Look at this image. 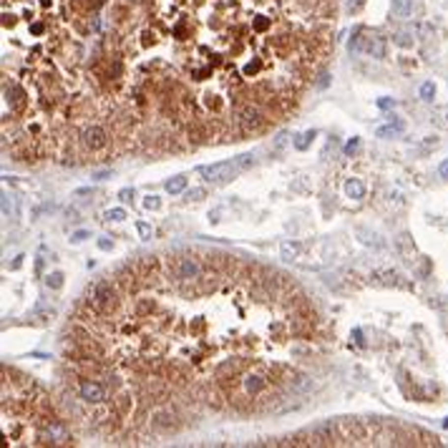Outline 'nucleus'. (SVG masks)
Segmentation results:
<instances>
[{
  "instance_id": "ddd939ff",
  "label": "nucleus",
  "mask_w": 448,
  "mask_h": 448,
  "mask_svg": "<svg viewBox=\"0 0 448 448\" xmlns=\"http://www.w3.org/2000/svg\"><path fill=\"white\" fill-rule=\"evenodd\" d=\"M164 186H166L169 194H181V191L186 189V177H174V179H169Z\"/></svg>"
},
{
  "instance_id": "c85d7f7f",
  "label": "nucleus",
  "mask_w": 448,
  "mask_h": 448,
  "mask_svg": "<svg viewBox=\"0 0 448 448\" xmlns=\"http://www.w3.org/2000/svg\"><path fill=\"white\" fill-rule=\"evenodd\" d=\"M362 5H365V0H350V3H348V10H350V13H358V10H362Z\"/></svg>"
},
{
  "instance_id": "6e6552de",
  "label": "nucleus",
  "mask_w": 448,
  "mask_h": 448,
  "mask_svg": "<svg viewBox=\"0 0 448 448\" xmlns=\"http://www.w3.org/2000/svg\"><path fill=\"white\" fill-rule=\"evenodd\" d=\"M365 194H368V186H365L362 179H348L345 181V197L348 199L360 202V199H365Z\"/></svg>"
},
{
  "instance_id": "aec40b11",
  "label": "nucleus",
  "mask_w": 448,
  "mask_h": 448,
  "mask_svg": "<svg viewBox=\"0 0 448 448\" xmlns=\"http://www.w3.org/2000/svg\"><path fill=\"white\" fill-rule=\"evenodd\" d=\"M237 164H239L242 172H244V169H249V166H254V154H242V156H237Z\"/></svg>"
},
{
  "instance_id": "7c9ffc66",
  "label": "nucleus",
  "mask_w": 448,
  "mask_h": 448,
  "mask_svg": "<svg viewBox=\"0 0 448 448\" xmlns=\"http://www.w3.org/2000/svg\"><path fill=\"white\" fill-rule=\"evenodd\" d=\"M109 177H111L109 169H103V172H93V179H109Z\"/></svg>"
},
{
  "instance_id": "423d86ee",
  "label": "nucleus",
  "mask_w": 448,
  "mask_h": 448,
  "mask_svg": "<svg viewBox=\"0 0 448 448\" xmlns=\"http://www.w3.org/2000/svg\"><path fill=\"white\" fill-rule=\"evenodd\" d=\"M78 398L89 405H101L106 398H109V390H106L103 383L93 380V378H81L78 383Z\"/></svg>"
},
{
  "instance_id": "6ab92c4d",
  "label": "nucleus",
  "mask_w": 448,
  "mask_h": 448,
  "mask_svg": "<svg viewBox=\"0 0 448 448\" xmlns=\"http://www.w3.org/2000/svg\"><path fill=\"white\" fill-rule=\"evenodd\" d=\"M144 209H146V211H159V209H161V199H159L156 194H149V197L144 199Z\"/></svg>"
},
{
  "instance_id": "cd10ccee",
  "label": "nucleus",
  "mask_w": 448,
  "mask_h": 448,
  "mask_svg": "<svg viewBox=\"0 0 448 448\" xmlns=\"http://www.w3.org/2000/svg\"><path fill=\"white\" fill-rule=\"evenodd\" d=\"M98 249H103V252H111V249H114V242H111L109 237H101V239H98Z\"/></svg>"
},
{
  "instance_id": "7ed1b4c3",
  "label": "nucleus",
  "mask_w": 448,
  "mask_h": 448,
  "mask_svg": "<svg viewBox=\"0 0 448 448\" xmlns=\"http://www.w3.org/2000/svg\"><path fill=\"white\" fill-rule=\"evenodd\" d=\"M234 121L239 123V129L244 134H249V131H262L265 126H267V121H269V114L262 109V103L249 101V103H244L242 109L237 111V119H234Z\"/></svg>"
},
{
  "instance_id": "412c9836",
  "label": "nucleus",
  "mask_w": 448,
  "mask_h": 448,
  "mask_svg": "<svg viewBox=\"0 0 448 448\" xmlns=\"http://www.w3.org/2000/svg\"><path fill=\"white\" fill-rule=\"evenodd\" d=\"M136 229H139V234H141V239H151V224L136 222Z\"/></svg>"
},
{
  "instance_id": "f03ea898",
  "label": "nucleus",
  "mask_w": 448,
  "mask_h": 448,
  "mask_svg": "<svg viewBox=\"0 0 448 448\" xmlns=\"http://www.w3.org/2000/svg\"><path fill=\"white\" fill-rule=\"evenodd\" d=\"M86 302H89L96 312H109V310H114V305H116V285L109 280V277H103V280H98V282L89 290Z\"/></svg>"
},
{
  "instance_id": "4be33fe9",
  "label": "nucleus",
  "mask_w": 448,
  "mask_h": 448,
  "mask_svg": "<svg viewBox=\"0 0 448 448\" xmlns=\"http://www.w3.org/2000/svg\"><path fill=\"white\" fill-rule=\"evenodd\" d=\"M10 214H13V197L3 194V217L10 219Z\"/></svg>"
},
{
  "instance_id": "1a4fd4ad",
  "label": "nucleus",
  "mask_w": 448,
  "mask_h": 448,
  "mask_svg": "<svg viewBox=\"0 0 448 448\" xmlns=\"http://www.w3.org/2000/svg\"><path fill=\"white\" fill-rule=\"evenodd\" d=\"M405 131V121L403 119H390V123H386V126H378L375 129V136L378 139H390V136H398V134H403Z\"/></svg>"
},
{
  "instance_id": "39448f33",
  "label": "nucleus",
  "mask_w": 448,
  "mask_h": 448,
  "mask_svg": "<svg viewBox=\"0 0 448 448\" xmlns=\"http://www.w3.org/2000/svg\"><path fill=\"white\" fill-rule=\"evenodd\" d=\"M350 51L368 53L373 58H383L386 56V38H380L378 33H368L365 28H358L353 40H350Z\"/></svg>"
},
{
  "instance_id": "bb28decb",
  "label": "nucleus",
  "mask_w": 448,
  "mask_h": 448,
  "mask_svg": "<svg viewBox=\"0 0 448 448\" xmlns=\"http://www.w3.org/2000/svg\"><path fill=\"white\" fill-rule=\"evenodd\" d=\"M393 106H395V101H393V98H378V109H383V111L393 109Z\"/></svg>"
},
{
  "instance_id": "9d476101",
  "label": "nucleus",
  "mask_w": 448,
  "mask_h": 448,
  "mask_svg": "<svg viewBox=\"0 0 448 448\" xmlns=\"http://www.w3.org/2000/svg\"><path fill=\"white\" fill-rule=\"evenodd\" d=\"M280 257L285 262H295L297 257H300V242H297V239H285L280 244Z\"/></svg>"
},
{
  "instance_id": "f8f14e48",
  "label": "nucleus",
  "mask_w": 448,
  "mask_h": 448,
  "mask_svg": "<svg viewBox=\"0 0 448 448\" xmlns=\"http://www.w3.org/2000/svg\"><path fill=\"white\" fill-rule=\"evenodd\" d=\"M315 136H317V131H315V129H310V131H302L300 136H297V139L292 141V146L297 149V151H307V149H310V144H312V139H315Z\"/></svg>"
},
{
  "instance_id": "2eb2a0df",
  "label": "nucleus",
  "mask_w": 448,
  "mask_h": 448,
  "mask_svg": "<svg viewBox=\"0 0 448 448\" xmlns=\"http://www.w3.org/2000/svg\"><path fill=\"white\" fill-rule=\"evenodd\" d=\"M103 219L106 222H123L126 219V209H119V207L116 209H106L103 211Z\"/></svg>"
},
{
  "instance_id": "a211bd4d",
  "label": "nucleus",
  "mask_w": 448,
  "mask_h": 448,
  "mask_svg": "<svg viewBox=\"0 0 448 448\" xmlns=\"http://www.w3.org/2000/svg\"><path fill=\"white\" fill-rule=\"evenodd\" d=\"M393 40H395L398 46H411V43H413V33H411V30H398V33L393 35Z\"/></svg>"
},
{
  "instance_id": "5701e85b",
  "label": "nucleus",
  "mask_w": 448,
  "mask_h": 448,
  "mask_svg": "<svg viewBox=\"0 0 448 448\" xmlns=\"http://www.w3.org/2000/svg\"><path fill=\"white\" fill-rule=\"evenodd\" d=\"M358 149H360V139L355 136V139H350V141L345 144V156H353V154L358 151Z\"/></svg>"
},
{
  "instance_id": "a878e982",
  "label": "nucleus",
  "mask_w": 448,
  "mask_h": 448,
  "mask_svg": "<svg viewBox=\"0 0 448 448\" xmlns=\"http://www.w3.org/2000/svg\"><path fill=\"white\" fill-rule=\"evenodd\" d=\"M89 234H91V232L78 229V232H73V234H71V242H76V244H78V242H83V239H89Z\"/></svg>"
},
{
  "instance_id": "393cba45",
  "label": "nucleus",
  "mask_w": 448,
  "mask_h": 448,
  "mask_svg": "<svg viewBox=\"0 0 448 448\" xmlns=\"http://www.w3.org/2000/svg\"><path fill=\"white\" fill-rule=\"evenodd\" d=\"M119 199H121L123 204H129V202L134 199V189H129V186H126V189H121V191H119Z\"/></svg>"
},
{
  "instance_id": "0eeeda50",
  "label": "nucleus",
  "mask_w": 448,
  "mask_h": 448,
  "mask_svg": "<svg viewBox=\"0 0 448 448\" xmlns=\"http://www.w3.org/2000/svg\"><path fill=\"white\" fill-rule=\"evenodd\" d=\"M109 139H111V136H109V131H106L101 123H91L89 129L81 134L83 146L91 149V151H101V149H103L106 144H109Z\"/></svg>"
},
{
  "instance_id": "f3484780",
  "label": "nucleus",
  "mask_w": 448,
  "mask_h": 448,
  "mask_svg": "<svg viewBox=\"0 0 448 448\" xmlns=\"http://www.w3.org/2000/svg\"><path fill=\"white\" fill-rule=\"evenodd\" d=\"M46 285H48L51 290H60V287H63V272H51V274L46 277Z\"/></svg>"
},
{
  "instance_id": "f257e3e1",
  "label": "nucleus",
  "mask_w": 448,
  "mask_h": 448,
  "mask_svg": "<svg viewBox=\"0 0 448 448\" xmlns=\"http://www.w3.org/2000/svg\"><path fill=\"white\" fill-rule=\"evenodd\" d=\"M166 274L174 285H202L207 280V267L202 260H197L194 254H181V257H172V262L166 265Z\"/></svg>"
},
{
  "instance_id": "b1692460",
  "label": "nucleus",
  "mask_w": 448,
  "mask_h": 448,
  "mask_svg": "<svg viewBox=\"0 0 448 448\" xmlns=\"http://www.w3.org/2000/svg\"><path fill=\"white\" fill-rule=\"evenodd\" d=\"M287 139H290V134H285V131H282V134H277V139H274V146H272V149H274V151H280V149L287 144Z\"/></svg>"
},
{
  "instance_id": "2f4dec72",
  "label": "nucleus",
  "mask_w": 448,
  "mask_h": 448,
  "mask_svg": "<svg viewBox=\"0 0 448 448\" xmlns=\"http://www.w3.org/2000/svg\"><path fill=\"white\" fill-rule=\"evenodd\" d=\"M317 86H320V89H325V86H328V76H320V81H317Z\"/></svg>"
},
{
  "instance_id": "dca6fc26",
  "label": "nucleus",
  "mask_w": 448,
  "mask_h": 448,
  "mask_svg": "<svg viewBox=\"0 0 448 448\" xmlns=\"http://www.w3.org/2000/svg\"><path fill=\"white\" fill-rule=\"evenodd\" d=\"M420 98H423V101H433V98H436V86H433V81H425L423 86H420Z\"/></svg>"
},
{
  "instance_id": "c756f323",
  "label": "nucleus",
  "mask_w": 448,
  "mask_h": 448,
  "mask_svg": "<svg viewBox=\"0 0 448 448\" xmlns=\"http://www.w3.org/2000/svg\"><path fill=\"white\" fill-rule=\"evenodd\" d=\"M438 174H441V179H448V159L438 166Z\"/></svg>"
},
{
  "instance_id": "20e7f679",
  "label": "nucleus",
  "mask_w": 448,
  "mask_h": 448,
  "mask_svg": "<svg viewBox=\"0 0 448 448\" xmlns=\"http://www.w3.org/2000/svg\"><path fill=\"white\" fill-rule=\"evenodd\" d=\"M239 172H242V169H239L237 159H232V161H217V164H209V166H199V177L207 184H214V186L229 184Z\"/></svg>"
},
{
  "instance_id": "4468645a",
  "label": "nucleus",
  "mask_w": 448,
  "mask_h": 448,
  "mask_svg": "<svg viewBox=\"0 0 448 448\" xmlns=\"http://www.w3.org/2000/svg\"><path fill=\"white\" fill-rule=\"evenodd\" d=\"M207 197V189H202V186H194V189H189V191H184V199L191 204V202H202Z\"/></svg>"
},
{
  "instance_id": "9b49d317",
  "label": "nucleus",
  "mask_w": 448,
  "mask_h": 448,
  "mask_svg": "<svg viewBox=\"0 0 448 448\" xmlns=\"http://www.w3.org/2000/svg\"><path fill=\"white\" fill-rule=\"evenodd\" d=\"M390 10H393L395 18L408 20V18L413 15V0H393V3H390Z\"/></svg>"
}]
</instances>
